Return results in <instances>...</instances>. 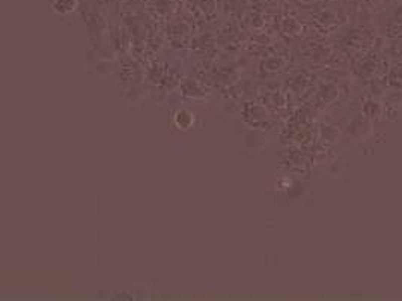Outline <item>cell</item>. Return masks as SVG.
I'll return each instance as SVG.
<instances>
[{
  "label": "cell",
  "instance_id": "1",
  "mask_svg": "<svg viewBox=\"0 0 402 301\" xmlns=\"http://www.w3.org/2000/svg\"><path fill=\"white\" fill-rule=\"evenodd\" d=\"M395 20H396L398 23H401V24H402V6H401V8H398V11L395 12Z\"/></svg>",
  "mask_w": 402,
  "mask_h": 301
}]
</instances>
